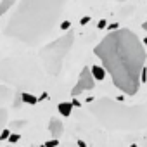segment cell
<instances>
[{"label":"cell","instance_id":"1","mask_svg":"<svg viewBox=\"0 0 147 147\" xmlns=\"http://www.w3.org/2000/svg\"><path fill=\"white\" fill-rule=\"evenodd\" d=\"M94 52L113 78L116 88L126 95H135L138 92L147 54L133 31L125 28L113 30L102 38Z\"/></svg>","mask_w":147,"mask_h":147},{"label":"cell","instance_id":"2","mask_svg":"<svg viewBox=\"0 0 147 147\" xmlns=\"http://www.w3.org/2000/svg\"><path fill=\"white\" fill-rule=\"evenodd\" d=\"M67 0H21L4 24V35L28 47L45 42L55 30Z\"/></svg>","mask_w":147,"mask_h":147},{"label":"cell","instance_id":"3","mask_svg":"<svg viewBox=\"0 0 147 147\" xmlns=\"http://www.w3.org/2000/svg\"><path fill=\"white\" fill-rule=\"evenodd\" d=\"M90 114L107 130L113 131H138L147 126V106H126L119 100L102 97L92 100Z\"/></svg>","mask_w":147,"mask_h":147},{"label":"cell","instance_id":"4","mask_svg":"<svg viewBox=\"0 0 147 147\" xmlns=\"http://www.w3.org/2000/svg\"><path fill=\"white\" fill-rule=\"evenodd\" d=\"M73 40H75V33H73V31H66L62 36H59L57 40L47 43L40 50L42 64H43L45 71L49 73L50 76H57L61 73L64 59H66L67 52L73 47Z\"/></svg>","mask_w":147,"mask_h":147},{"label":"cell","instance_id":"5","mask_svg":"<svg viewBox=\"0 0 147 147\" xmlns=\"http://www.w3.org/2000/svg\"><path fill=\"white\" fill-rule=\"evenodd\" d=\"M94 87H95V78H94V75H92V69H90V67H83L82 73H80V76H78V83L73 87V90H71V95L76 97V95H80L82 92L92 90Z\"/></svg>","mask_w":147,"mask_h":147},{"label":"cell","instance_id":"6","mask_svg":"<svg viewBox=\"0 0 147 147\" xmlns=\"http://www.w3.org/2000/svg\"><path fill=\"white\" fill-rule=\"evenodd\" d=\"M11 99V92L0 85V126H2L7 119V102Z\"/></svg>","mask_w":147,"mask_h":147},{"label":"cell","instance_id":"7","mask_svg":"<svg viewBox=\"0 0 147 147\" xmlns=\"http://www.w3.org/2000/svg\"><path fill=\"white\" fill-rule=\"evenodd\" d=\"M50 133H52V137L54 138H59L61 135H62V131H64V126H62V123L57 119V118H52L50 119Z\"/></svg>","mask_w":147,"mask_h":147},{"label":"cell","instance_id":"8","mask_svg":"<svg viewBox=\"0 0 147 147\" xmlns=\"http://www.w3.org/2000/svg\"><path fill=\"white\" fill-rule=\"evenodd\" d=\"M90 69H92V75H94L95 80L102 82V80L106 78V67H104V66H102V67H100V66H92Z\"/></svg>","mask_w":147,"mask_h":147},{"label":"cell","instance_id":"9","mask_svg":"<svg viewBox=\"0 0 147 147\" xmlns=\"http://www.w3.org/2000/svg\"><path fill=\"white\" fill-rule=\"evenodd\" d=\"M57 109H59V113H61L62 116H69L71 111H73V102H61V104L57 106Z\"/></svg>","mask_w":147,"mask_h":147},{"label":"cell","instance_id":"10","mask_svg":"<svg viewBox=\"0 0 147 147\" xmlns=\"http://www.w3.org/2000/svg\"><path fill=\"white\" fill-rule=\"evenodd\" d=\"M16 4V0H4V2H2V5H0V16H2V14H5L12 5Z\"/></svg>","mask_w":147,"mask_h":147},{"label":"cell","instance_id":"11","mask_svg":"<svg viewBox=\"0 0 147 147\" xmlns=\"http://www.w3.org/2000/svg\"><path fill=\"white\" fill-rule=\"evenodd\" d=\"M21 97H23V102L31 104V106H33V104H36V102L40 100L38 97H35V95H31V94H26V92H23V95H21Z\"/></svg>","mask_w":147,"mask_h":147},{"label":"cell","instance_id":"12","mask_svg":"<svg viewBox=\"0 0 147 147\" xmlns=\"http://www.w3.org/2000/svg\"><path fill=\"white\" fill-rule=\"evenodd\" d=\"M69 26H71V23H69V21H62V23L59 24V28H61L62 31H67V30H69Z\"/></svg>","mask_w":147,"mask_h":147},{"label":"cell","instance_id":"13","mask_svg":"<svg viewBox=\"0 0 147 147\" xmlns=\"http://www.w3.org/2000/svg\"><path fill=\"white\" fill-rule=\"evenodd\" d=\"M106 26H107V21H106V19H100V21H99V24H97V28H99V30H102V28H106Z\"/></svg>","mask_w":147,"mask_h":147},{"label":"cell","instance_id":"14","mask_svg":"<svg viewBox=\"0 0 147 147\" xmlns=\"http://www.w3.org/2000/svg\"><path fill=\"white\" fill-rule=\"evenodd\" d=\"M21 137L18 135V133H14V135H9V142H18Z\"/></svg>","mask_w":147,"mask_h":147},{"label":"cell","instance_id":"15","mask_svg":"<svg viewBox=\"0 0 147 147\" xmlns=\"http://www.w3.org/2000/svg\"><path fill=\"white\" fill-rule=\"evenodd\" d=\"M9 135H11V133H9V130H4V131H2V135H0V140H5Z\"/></svg>","mask_w":147,"mask_h":147},{"label":"cell","instance_id":"16","mask_svg":"<svg viewBox=\"0 0 147 147\" xmlns=\"http://www.w3.org/2000/svg\"><path fill=\"white\" fill-rule=\"evenodd\" d=\"M57 144H59V140H57V138H54V140H50V142H47L45 145H49V147H50V145H57Z\"/></svg>","mask_w":147,"mask_h":147},{"label":"cell","instance_id":"17","mask_svg":"<svg viewBox=\"0 0 147 147\" xmlns=\"http://www.w3.org/2000/svg\"><path fill=\"white\" fill-rule=\"evenodd\" d=\"M145 80H147V71L144 69V71H142V83H144Z\"/></svg>","mask_w":147,"mask_h":147},{"label":"cell","instance_id":"18","mask_svg":"<svg viewBox=\"0 0 147 147\" xmlns=\"http://www.w3.org/2000/svg\"><path fill=\"white\" fill-rule=\"evenodd\" d=\"M88 21H90V18H88V16H87V18H82V21H80V23H82V24H87V23H88Z\"/></svg>","mask_w":147,"mask_h":147},{"label":"cell","instance_id":"19","mask_svg":"<svg viewBox=\"0 0 147 147\" xmlns=\"http://www.w3.org/2000/svg\"><path fill=\"white\" fill-rule=\"evenodd\" d=\"M142 28H144V30H145V31H147V21H145V23H144V24H142Z\"/></svg>","mask_w":147,"mask_h":147},{"label":"cell","instance_id":"20","mask_svg":"<svg viewBox=\"0 0 147 147\" xmlns=\"http://www.w3.org/2000/svg\"><path fill=\"white\" fill-rule=\"evenodd\" d=\"M142 42H144V43H145V45H147V38H144V40H142Z\"/></svg>","mask_w":147,"mask_h":147},{"label":"cell","instance_id":"21","mask_svg":"<svg viewBox=\"0 0 147 147\" xmlns=\"http://www.w3.org/2000/svg\"><path fill=\"white\" fill-rule=\"evenodd\" d=\"M116 2H125V0H116Z\"/></svg>","mask_w":147,"mask_h":147}]
</instances>
